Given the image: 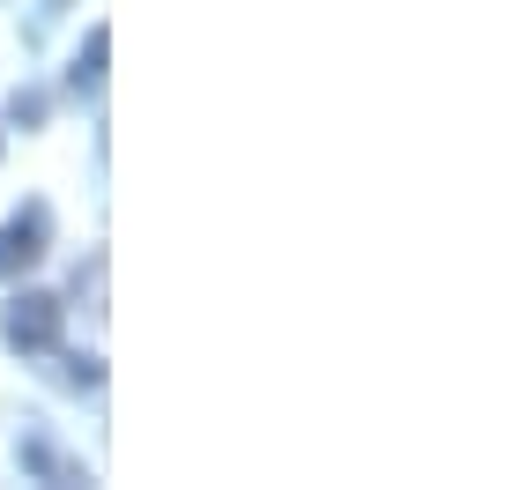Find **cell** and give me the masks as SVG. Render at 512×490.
<instances>
[{
	"label": "cell",
	"mask_w": 512,
	"mask_h": 490,
	"mask_svg": "<svg viewBox=\"0 0 512 490\" xmlns=\"http://www.w3.org/2000/svg\"><path fill=\"white\" fill-rule=\"evenodd\" d=\"M8 327H15V342H45V335H52V312L38 305V297H30V312L15 305V320H8Z\"/></svg>",
	"instance_id": "6da1fadb"
}]
</instances>
